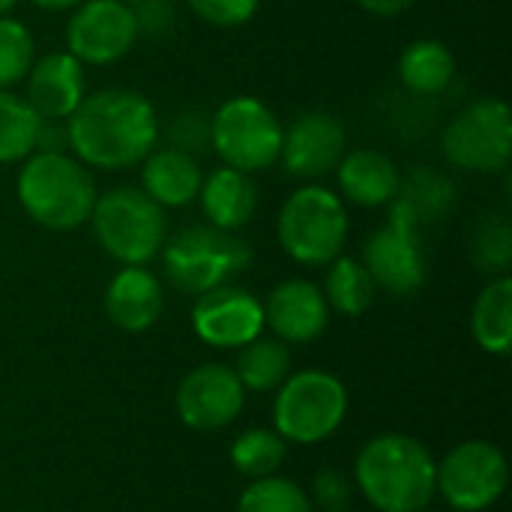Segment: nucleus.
Returning a JSON list of instances; mask_svg holds the SVG:
<instances>
[{"instance_id": "nucleus-1", "label": "nucleus", "mask_w": 512, "mask_h": 512, "mask_svg": "<svg viewBox=\"0 0 512 512\" xmlns=\"http://www.w3.org/2000/svg\"><path fill=\"white\" fill-rule=\"evenodd\" d=\"M69 150L84 168L123 171L141 165L159 138L153 102L129 87H105L66 117Z\"/></svg>"}, {"instance_id": "nucleus-2", "label": "nucleus", "mask_w": 512, "mask_h": 512, "mask_svg": "<svg viewBox=\"0 0 512 512\" xmlns=\"http://www.w3.org/2000/svg\"><path fill=\"white\" fill-rule=\"evenodd\" d=\"M435 456L411 435H378L354 462V480L378 512H420L435 498Z\"/></svg>"}, {"instance_id": "nucleus-3", "label": "nucleus", "mask_w": 512, "mask_h": 512, "mask_svg": "<svg viewBox=\"0 0 512 512\" xmlns=\"http://www.w3.org/2000/svg\"><path fill=\"white\" fill-rule=\"evenodd\" d=\"M21 210L48 231H72L84 225L96 204L90 171L69 153L33 150L15 180Z\"/></svg>"}, {"instance_id": "nucleus-4", "label": "nucleus", "mask_w": 512, "mask_h": 512, "mask_svg": "<svg viewBox=\"0 0 512 512\" xmlns=\"http://www.w3.org/2000/svg\"><path fill=\"white\" fill-rule=\"evenodd\" d=\"M165 276L183 294H204L228 285L252 264V246L237 231L189 225L162 246Z\"/></svg>"}, {"instance_id": "nucleus-5", "label": "nucleus", "mask_w": 512, "mask_h": 512, "mask_svg": "<svg viewBox=\"0 0 512 512\" xmlns=\"http://www.w3.org/2000/svg\"><path fill=\"white\" fill-rule=\"evenodd\" d=\"M90 225L96 243L123 267H144L168 240L165 210L135 186H117L105 195H96Z\"/></svg>"}, {"instance_id": "nucleus-6", "label": "nucleus", "mask_w": 512, "mask_h": 512, "mask_svg": "<svg viewBox=\"0 0 512 512\" xmlns=\"http://www.w3.org/2000/svg\"><path fill=\"white\" fill-rule=\"evenodd\" d=\"M276 234L291 261L303 267H324L345 249V204L336 192L324 186H303L282 204Z\"/></svg>"}, {"instance_id": "nucleus-7", "label": "nucleus", "mask_w": 512, "mask_h": 512, "mask_svg": "<svg viewBox=\"0 0 512 512\" xmlns=\"http://www.w3.org/2000/svg\"><path fill=\"white\" fill-rule=\"evenodd\" d=\"M348 414L345 384L321 369H303L288 375L273 402V426L285 441L321 444Z\"/></svg>"}, {"instance_id": "nucleus-8", "label": "nucleus", "mask_w": 512, "mask_h": 512, "mask_svg": "<svg viewBox=\"0 0 512 512\" xmlns=\"http://www.w3.org/2000/svg\"><path fill=\"white\" fill-rule=\"evenodd\" d=\"M210 147L228 168L258 174L279 162L282 123L261 99L231 96L210 117Z\"/></svg>"}, {"instance_id": "nucleus-9", "label": "nucleus", "mask_w": 512, "mask_h": 512, "mask_svg": "<svg viewBox=\"0 0 512 512\" xmlns=\"http://www.w3.org/2000/svg\"><path fill=\"white\" fill-rule=\"evenodd\" d=\"M441 147L450 165L471 174L507 171L512 156L510 105L495 96L471 99L450 117L441 135Z\"/></svg>"}, {"instance_id": "nucleus-10", "label": "nucleus", "mask_w": 512, "mask_h": 512, "mask_svg": "<svg viewBox=\"0 0 512 512\" xmlns=\"http://www.w3.org/2000/svg\"><path fill=\"white\" fill-rule=\"evenodd\" d=\"M510 483L507 456L489 441H465L453 447L435 468V492L456 512L495 507Z\"/></svg>"}, {"instance_id": "nucleus-11", "label": "nucleus", "mask_w": 512, "mask_h": 512, "mask_svg": "<svg viewBox=\"0 0 512 512\" xmlns=\"http://www.w3.org/2000/svg\"><path fill=\"white\" fill-rule=\"evenodd\" d=\"M363 267L369 270L375 288L396 297H408L426 282V252L420 243V225L390 204V219L366 240Z\"/></svg>"}, {"instance_id": "nucleus-12", "label": "nucleus", "mask_w": 512, "mask_h": 512, "mask_svg": "<svg viewBox=\"0 0 512 512\" xmlns=\"http://www.w3.org/2000/svg\"><path fill=\"white\" fill-rule=\"evenodd\" d=\"M138 39L135 12L123 0H84L66 24V51L87 66L117 63Z\"/></svg>"}, {"instance_id": "nucleus-13", "label": "nucleus", "mask_w": 512, "mask_h": 512, "mask_svg": "<svg viewBox=\"0 0 512 512\" xmlns=\"http://www.w3.org/2000/svg\"><path fill=\"white\" fill-rule=\"evenodd\" d=\"M246 405V390L237 372L225 363L192 369L177 387V414L195 432H219L231 426Z\"/></svg>"}, {"instance_id": "nucleus-14", "label": "nucleus", "mask_w": 512, "mask_h": 512, "mask_svg": "<svg viewBox=\"0 0 512 512\" xmlns=\"http://www.w3.org/2000/svg\"><path fill=\"white\" fill-rule=\"evenodd\" d=\"M192 330L210 348H243L264 330V303L240 285H219L198 294Z\"/></svg>"}, {"instance_id": "nucleus-15", "label": "nucleus", "mask_w": 512, "mask_h": 512, "mask_svg": "<svg viewBox=\"0 0 512 512\" xmlns=\"http://www.w3.org/2000/svg\"><path fill=\"white\" fill-rule=\"evenodd\" d=\"M345 141H348V132L336 114L306 111L294 117L288 129H282L279 159L291 177L318 180L336 171L339 159L345 156Z\"/></svg>"}, {"instance_id": "nucleus-16", "label": "nucleus", "mask_w": 512, "mask_h": 512, "mask_svg": "<svg viewBox=\"0 0 512 512\" xmlns=\"http://www.w3.org/2000/svg\"><path fill=\"white\" fill-rule=\"evenodd\" d=\"M330 324V306L324 291L309 279L279 282L264 303V327L276 333L285 345L315 342Z\"/></svg>"}, {"instance_id": "nucleus-17", "label": "nucleus", "mask_w": 512, "mask_h": 512, "mask_svg": "<svg viewBox=\"0 0 512 512\" xmlns=\"http://www.w3.org/2000/svg\"><path fill=\"white\" fill-rule=\"evenodd\" d=\"M84 96V63L69 51H51L33 60L27 72V102L42 120H66Z\"/></svg>"}, {"instance_id": "nucleus-18", "label": "nucleus", "mask_w": 512, "mask_h": 512, "mask_svg": "<svg viewBox=\"0 0 512 512\" xmlns=\"http://www.w3.org/2000/svg\"><path fill=\"white\" fill-rule=\"evenodd\" d=\"M162 306V285L147 267H123L105 288V315L126 333L150 330L159 321Z\"/></svg>"}, {"instance_id": "nucleus-19", "label": "nucleus", "mask_w": 512, "mask_h": 512, "mask_svg": "<svg viewBox=\"0 0 512 512\" xmlns=\"http://www.w3.org/2000/svg\"><path fill=\"white\" fill-rule=\"evenodd\" d=\"M336 180L342 195L357 207H384L399 195L402 174L396 162L372 147H357L345 153L336 165Z\"/></svg>"}, {"instance_id": "nucleus-20", "label": "nucleus", "mask_w": 512, "mask_h": 512, "mask_svg": "<svg viewBox=\"0 0 512 512\" xmlns=\"http://www.w3.org/2000/svg\"><path fill=\"white\" fill-rule=\"evenodd\" d=\"M204 183L201 165L192 153L177 147L150 150L141 162V189L165 210V207H186L198 198Z\"/></svg>"}, {"instance_id": "nucleus-21", "label": "nucleus", "mask_w": 512, "mask_h": 512, "mask_svg": "<svg viewBox=\"0 0 512 512\" xmlns=\"http://www.w3.org/2000/svg\"><path fill=\"white\" fill-rule=\"evenodd\" d=\"M198 198H201V210L207 222L222 231L246 228L258 210V189L252 183V174H243L228 165L204 177Z\"/></svg>"}, {"instance_id": "nucleus-22", "label": "nucleus", "mask_w": 512, "mask_h": 512, "mask_svg": "<svg viewBox=\"0 0 512 512\" xmlns=\"http://www.w3.org/2000/svg\"><path fill=\"white\" fill-rule=\"evenodd\" d=\"M456 78V57L438 39H417L399 57V81L414 96H438Z\"/></svg>"}, {"instance_id": "nucleus-23", "label": "nucleus", "mask_w": 512, "mask_h": 512, "mask_svg": "<svg viewBox=\"0 0 512 512\" xmlns=\"http://www.w3.org/2000/svg\"><path fill=\"white\" fill-rule=\"evenodd\" d=\"M471 330L477 345L486 354L495 357H507L512 348V279L504 273L498 279H492L477 303H474V315H471Z\"/></svg>"}, {"instance_id": "nucleus-24", "label": "nucleus", "mask_w": 512, "mask_h": 512, "mask_svg": "<svg viewBox=\"0 0 512 512\" xmlns=\"http://www.w3.org/2000/svg\"><path fill=\"white\" fill-rule=\"evenodd\" d=\"M234 372H237L243 390L273 393L291 375V351L282 339H261L258 336L240 348Z\"/></svg>"}, {"instance_id": "nucleus-25", "label": "nucleus", "mask_w": 512, "mask_h": 512, "mask_svg": "<svg viewBox=\"0 0 512 512\" xmlns=\"http://www.w3.org/2000/svg\"><path fill=\"white\" fill-rule=\"evenodd\" d=\"M456 201L453 183L438 174L435 168H417L408 180L399 183V195L390 201L399 210H405L420 228L432 219H441Z\"/></svg>"}, {"instance_id": "nucleus-26", "label": "nucleus", "mask_w": 512, "mask_h": 512, "mask_svg": "<svg viewBox=\"0 0 512 512\" xmlns=\"http://www.w3.org/2000/svg\"><path fill=\"white\" fill-rule=\"evenodd\" d=\"M375 291L378 288H375L369 270L363 267V261L345 258V255L330 261V270L324 279V300L330 309H336L339 315L357 318L372 306Z\"/></svg>"}, {"instance_id": "nucleus-27", "label": "nucleus", "mask_w": 512, "mask_h": 512, "mask_svg": "<svg viewBox=\"0 0 512 512\" xmlns=\"http://www.w3.org/2000/svg\"><path fill=\"white\" fill-rule=\"evenodd\" d=\"M42 117L27 99L0 90V165L24 162L36 150Z\"/></svg>"}, {"instance_id": "nucleus-28", "label": "nucleus", "mask_w": 512, "mask_h": 512, "mask_svg": "<svg viewBox=\"0 0 512 512\" xmlns=\"http://www.w3.org/2000/svg\"><path fill=\"white\" fill-rule=\"evenodd\" d=\"M285 438L276 429H246L231 444L234 468L249 480L273 477L285 462Z\"/></svg>"}, {"instance_id": "nucleus-29", "label": "nucleus", "mask_w": 512, "mask_h": 512, "mask_svg": "<svg viewBox=\"0 0 512 512\" xmlns=\"http://www.w3.org/2000/svg\"><path fill=\"white\" fill-rule=\"evenodd\" d=\"M237 512H315L309 495L288 477L255 480L237 501Z\"/></svg>"}, {"instance_id": "nucleus-30", "label": "nucleus", "mask_w": 512, "mask_h": 512, "mask_svg": "<svg viewBox=\"0 0 512 512\" xmlns=\"http://www.w3.org/2000/svg\"><path fill=\"white\" fill-rule=\"evenodd\" d=\"M33 60H36L33 33L21 21L0 15V90H9L12 84L27 78Z\"/></svg>"}, {"instance_id": "nucleus-31", "label": "nucleus", "mask_w": 512, "mask_h": 512, "mask_svg": "<svg viewBox=\"0 0 512 512\" xmlns=\"http://www.w3.org/2000/svg\"><path fill=\"white\" fill-rule=\"evenodd\" d=\"M512 258V231L504 216L486 219L474 234V264L486 273L504 276Z\"/></svg>"}, {"instance_id": "nucleus-32", "label": "nucleus", "mask_w": 512, "mask_h": 512, "mask_svg": "<svg viewBox=\"0 0 512 512\" xmlns=\"http://www.w3.org/2000/svg\"><path fill=\"white\" fill-rule=\"evenodd\" d=\"M189 9L210 27H240L249 24L261 0H186Z\"/></svg>"}, {"instance_id": "nucleus-33", "label": "nucleus", "mask_w": 512, "mask_h": 512, "mask_svg": "<svg viewBox=\"0 0 512 512\" xmlns=\"http://www.w3.org/2000/svg\"><path fill=\"white\" fill-rule=\"evenodd\" d=\"M309 501L321 512H348L351 501H354L351 480L336 468H324L312 480V498Z\"/></svg>"}, {"instance_id": "nucleus-34", "label": "nucleus", "mask_w": 512, "mask_h": 512, "mask_svg": "<svg viewBox=\"0 0 512 512\" xmlns=\"http://www.w3.org/2000/svg\"><path fill=\"white\" fill-rule=\"evenodd\" d=\"M132 12H135L138 36L144 39H162L177 24V9L171 0H141V3H132Z\"/></svg>"}, {"instance_id": "nucleus-35", "label": "nucleus", "mask_w": 512, "mask_h": 512, "mask_svg": "<svg viewBox=\"0 0 512 512\" xmlns=\"http://www.w3.org/2000/svg\"><path fill=\"white\" fill-rule=\"evenodd\" d=\"M168 141H171V147L195 156L198 150H204L210 144V117H204L198 111H183L180 117L171 120Z\"/></svg>"}, {"instance_id": "nucleus-36", "label": "nucleus", "mask_w": 512, "mask_h": 512, "mask_svg": "<svg viewBox=\"0 0 512 512\" xmlns=\"http://www.w3.org/2000/svg\"><path fill=\"white\" fill-rule=\"evenodd\" d=\"M360 9H366L369 15H378V18H393V15H402L414 6V0H357Z\"/></svg>"}, {"instance_id": "nucleus-37", "label": "nucleus", "mask_w": 512, "mask_h": 512, "mask_svg": "<svg viewBox=\"0 0 512 512\" xmlns=\"http://www.w3.org/2000/svg\"><path fill=\"white\" fill-rule=\"evenodd\" d=\"M30 3L39 6V9H45V12H63V9H75L84 0H30Z\"/></svg>"}, {"instance_id": "nucleus-38", "label": "nucleus", "mask_w": 512, "mask_h": 512, "mask_svg": "<svg viewBox=\"0 0 512 512\" xmlns=\"http://www.w3.org/2000/svg\"><path fill=\"white\" fill-rule=\"evenodd\" d=\"M15 3H18V0H0V15H9V12L15 9Z\"/></svg>"}, {"instance_id": "nucleus-39", "label": "nucleus", "mask_w": 512, "mask_h": 512, "mask_svg": "<svg viewBox=\"0 0 512 512\" xmlns=\"http://www.w3.org/2000/svg\"><path fill=\"white\" fill-rule=\"evenodd\" d=\"M123 3H129V6H132V3H141V0H123Z\"/></svg>"}, {"instance_id": "nucleus-40", "label": "nucleus", "mask_w": 512, "mask_h": 512, "mask_svg": "<svg viewBox=\"0 0 512 512\" xmlns=\"http://www.w3.org/2000/svg\"><path fill=\"white\" fill-rule=\"evenodd\" d=\"M420 512H435V510H420Z\"/></svg>"}]
</instances>
